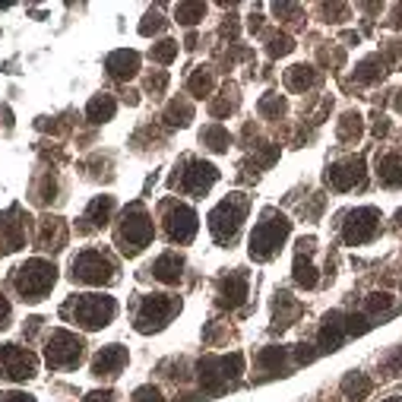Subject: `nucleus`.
Here are the masks:
<instances>
[{
  "instance_id": "obj_42",
  "label": "nucleus",
  "mask_w": 402,
  "mask_h": 402,
  "mask_svg": "<svg viewBox=\"0 0 402 402\" xmlns=\"http://www.w3.org/2000/svg\"><path fill=\"white\" fill-rule=\"evenodd\" d=\"M232 111H234V102H228V96L216 98V102L209 105V114L212 117H225V114H232Z\"/></svg>"
},
{
  "instance_id": "obj_49",
  "label": "nucleus",
  "mask_w": 402,
  "mask_h": 402,
  "mask_svg": "<svg viewBox=\"0 0 402 402\" xmlns=\"http://www.w3.org/2000/svg\"><path fill=\"white\" fill-rule=\"evenodd\" d=\"M374 133H377V137H387V133H389V124H387V117H377V124H374Z\"/></svg>"
},
{
  "instance_id": "obj_36",
  "label": "nucleus",
  "mask_w": 402,
  "mask_h": 402,
  "mask_svg": "<svg viewBox=\"0 0 402 402\" xmlns=\"http://www.w3.org/2000/svg\"><path fill=\"white\" fill-rule=\"evenodd\" d=\"M174 16L181 26H197V22L206 16V3H177Z\"/></svg>"
},
{
  "instance_id": "obj_30",
  "label": "nucleus",
  "mask_w": 402,
  "mask_h": 402,
  "mask_svg": "<svg viewBox=\"0 0 402 402\" xmlns=\"http://www.w3.org/2000/svg\"><path fill=\"white\" fill-rule=\"evenodd\" d=\"M317 282H320V276H317L314 263H311L304 253H298V257H295V285H301V288H317Z\"/></svg>"
},
{
  "instance_id": "obj_19",
  "label": "nucleus",
  "mask_w": 402,
  "mask_h": 402,
  "mask_svg": "<svg viewBox=\"0 0 402 402\" xmlns=\"http://www.w3.org/2000/svg\"><path fill=\"white\" fill-rule=\"evenodd\" d=\"M105 70H108L114 80H133L140 70V54L137 51H127V48L111 51V54L105 57Z\"/></svg>"
},
{
  "instance_id": "obj_24",
  "label": "nucleus",
  "mask_w": 402,
  "mask_h": 402,
  "mask_svg": "<svg viewBox=\"0 0 402 402\" xmlns=\"http://www.w3.org/2000/svg\"><path fill=\"white\" fill-rule=\"evenodd\" d=\"M371 389H374V383H371V377L362 374V371H352V374L342 377V393H345V399H352V402L368 399Z\"/></svg>"
},
{
  "instance_id": "obj_35",
  "label": "nucleus",
  "mask_w": 402,
  "mask_h": 402,
  "mask_svg": "<svg viewBox=\"0 0 402 402\" xmlns=\"http://www.w3.org/2000/svg\"><path fill=\"white\" fill-rule=\"evenodd\" d=\"M266 51H269V57H285L295 51V41L285 32H266Z\"/></svg>"
},
{
  "instance_id": "obj_4",
  "label": "nucleus",
  "mask_w": 402,
  "mask_h": 402,
  "mask_svg": "<svg viewBox=\"0 0 402 402\" xmlns=\"http://www.w3.org/2000/svg\"><path fill=\"white\" fill-rule=\"evenodd\" d=\"M247 212H251L247 193H232V197H225L209 212V232H212V238H216V244H232V241L238 238Z\"/></svg>"
},
{
  "instance_id": "obj_9",
  "label": "nucleus",
  "mask_w": 402,
  "mask_h": 402,
  "mask_svg": "<svg viewBox=\"0 0 402 402\" xmlns=\"http://www.w3.org/2000/svg\"><path fill=\"white\" fill-rule=\"evenodd\" d=\"M218 181V168L212 162H203V158H184V162L174 168L171 174V187L174 191H184V193H206L212 184Z\"/></svg>"
},
{
  "instance_id": "obj_37",
  "label": "nucleus",
  "mask_w": 402,
  "mask_h": 402,
  "mask_svg": "<svg viewBox=\"0 0 402 402\" xmlns=\"http://www.w3.org/2000/svg\"><path fill=\"white\" fill-rule=\"evenodd\" d=\"M149 57L156 64H171L177 57V41H171V38H165V41H158V45H152V51H149Z\"/></svg>"
},
{
  "instance_id": "obj_41",
  "label": "nucleus",
  "mask_w": 402,
  "mask_h": 402,
  "mask_svg": "<svg viewBox=\"0 0 402 402\" xmlns=\"http://www.w3.org/2000/svg\"><path fill=\"white\" fill-rule=\"evenodd\" d=\"M133 402H165V396H162V389L158 387H140L137 393H133Z\"/></svg>"
},
{
  "instance_id": "obj_32",
  "label": "nucleus",
  "mask_w": 402,
  "mask_h": 402,
  "mask_svg": "<svg viewBox=\"0 0 402 402\" xmlns=\"http://www.w3.org/2000/svg\"><path fill=\"white\" fill-rule=\"evenodd\" d=\"M285 98L282 96H276V92H266L263 98H260V105H257V111H260V117H269V121H279L282 114H285Z\"/></svg>"
},
{
  "instance_id": "obj_22",
  "label": "nucleus",
  "mask_w": 402,
  "mask_h": 402,
  "mask_svg": "<svg viewBox=\"0 0 402 402\" xmlns=\"http://www.w3.org/2000/svg\"><path fill=\"white\" fill-rule=\"evenodd\" d=\"M320 82V73L314 67H307V64H295V67L285 70V86L292 92H307V89H314Z\"/></svg>"
},
{
  "instance_id": "obj_40",
  "label": "nucleus",
  "mask_w": 402,
  "mask_h": 402,
  "mask_svg": "<svg viewBox=\"0 0 402 402\" xmlns=\"http://www.w3.org/2000/svg\"><path fill=\"white\" fill-rule=\"evenodd\" d=\"M168 26V20H165L162 13H146L143 16V22H140V35H156V32H162V29Z\"/></svg>"
},
{
  "instance_id": "obj_14",
  "label": "nucleus",
  "mask_w": 402,
  "mask_h": 402,
  "mask_svg": "<svg viewBox=\"0 0 402 402\" xmlns=\"http://www.w3.org/2000/svg\"><path fill=\"white\" fill-rule=\"evenodd\" d=\"M364 177V158L362 156H352V158H342V162H333L327 168V174H323V181H327L333 191H352L355 184H362Z\"/></svg>"
},
{
  "instance_id": "obj_38",
  "label": "nucleus",
  "mask_w": 402,
  "mask_h": 402,
  "mask_svg": "<svg viewBox=\"0 0 402 402\" xmlns=\"http://www.w3.org/2000/svg\"><path fill=\"white\" fill-rule=\"evenodd\" d=\"M393 307V298H389L387 292H374L368 295V301H364V314H380V311H389Z\"/></svg>"
},
{
  "instance_id": "obj_46",
  "label": "nucleus",
  "mask_w": 402,
  "mask_h": 402,
  "mask_svg": "<svg viewBox=\"0 0 402 402\" xmlns=\"http://www.w3.org/2000/svg\"><path fill=\"white\" fill-rule=\"evenodd\" d=\"M0 402H35V396H29V393H0Z\"/></svg>"
},
{
  "instance_id": "obj_5",
  "label": "nucleus",
  "mask_w": 402,
  "mask_h": 402,
  "mask_svg": "<svg viewBox=\"0 0 402 402\" xmlns=\"http://www.w3.org/2000/svg\"><path fill=\"white\" fill-rule=\"evenodd\" d=\"M156 228H152V216L146 212L143 203H130L121 216V225H117V247H121L127 257H137L146 244L152 241Z\"/></svg>"
},
{
  "instance_id": "obj_6",
  "label": "nucleus",
  "mask_w": 402,
  "mask_h": 402,
  "mask_svg": "<svg viewBox=\"0 0 402 402\" xmlns=\"http://www.w3.org/2000/svg\"><path fill=\"white\" fill-rule=\"evenodd\" d=\"M13 282H16V292L22 295V301H32L35 304V301H41L57 285V266L51 263V260L32 257L16 269Z\"/></svg>"
},
{
  "instance_id": "obj_17",
  "label": "nucleus",
  "mask_w": 402,
  "mask_h": 402,
  "mask_svg": "<svg viewBox=\"0 0 402 402\" xmlns=\"http://www.w3.org/2000/svg\"><path fill=\"white\" fill-rule=\"evenodd\" d=\"M114 197H96L92 203L86 206V212H82V225L80 232H96V228H105L111 222V216H114Z\"/></svg>"
},
{
  "instance_id": "obj_18",
  "label": "nucleus",
  "mask_w": 402,
  "mask_h": 402,
  "mask_svg": "<svg viewBox=\"0 0 402 402\" xmlns=\"http://www.w3.org/2000/svg\"><path fill=\"white\" fill-rule=\"evenodd\" d=\"M342 339H345V314L329 311V314L323 317L320 333H317V345H320V352H336V348L342 345Z\"/></svg>"
},
{
  "instance_id": "obj_25",
  "label": "nucleus",
  "mask_w": 402,
  "mask_h": 402,
  "mask_svg": "<svg viewBox=\"0 0 402 402\" xmlns=\"http://www.w3.org/2000/svg\"><path fill=\"white\" fill-rule=\"evenodd\" d=\"M377 177L383 187H402V156H380L377 158Z\"/></svg>"
},
{
  "instance_id": "obj_21",
  "label": "nucleus",
  "mask_w": 402,
  "mask_h": 402,
  "mask_svg": "<svg viewBox=\"0 0 402 402\" xmlns=\"http://www.w3.org/2000/svg\"><path fill=\"white\" fill-rule=\"evenodd\" d=\"M67 244V225L64 218H45L38 228V247L41 251H64Z\"/></svg>"
},
{
  "instance_id": "obj_8",
  "label": "nucleus",
  "mask_w": 402,
  "mask_h": 402,
  "mask_svg": "<svg viewBox=\"0 0 402 402\" xmlns=\"http://www.w3.org/2000/svg\"><path fill=\"white\" fill-rule=\"evenodd\" d=\"M174 314H181V301L174 295H146L137 307L133 329L137 333H158L174 320Z\"/></svg>"
},
{
  "instance_id": "obj_50",
  "label": "nucleus",
  "mask_w": 402,
  "mask_h": 402,
  "mask_svg": "<svg viewBox=\"0 0 402 402\" xmlns=\"http://www.w3.org/2000/svg\"><path fill=\"white\" fill-rule=\"evenodd\" d=\"M396 225H399V228H402V209H399V212H396Z\"/></svg>"
},
{
  "instance_id": "obj_31",
  "label": "nucleus",
  "mask_w": 402,
  "mask_h": 402,
  "mask_svg": "<svg viewBox=\"0 0 402 402\" xmlns=\"http://www.w3.org/2000/svg\"><path fill=\"white\" fill-rule=\"evenodd\" d=\"M285 358H288V348L269 345V348H263V352L257 355V364L263 371H282V368H285Z\"/></svg>"
},
{
  "instance_id": "obj_13",
  "label": "nucleus",
  "mask_w": 402,
  "mask_h": 402,
  "mask_svg": "<svg viewBox=\"0 0 402 402\" xmlns=\"http://www.w3.org/2000/svg\"><path fill=\"white\" fill-rule=\"evenodd\" d=\"M197 228L200 218L187 203H171L165 209V234H168L171 244H191L197 238Z\"/></svg>"
},
{
  "instance_id": "obj_29",
  "label": "nucleus",
  "mask_w": 402,
  "mask_h": 402,
  "mask_svg": "<svg viewBox=\"0 0 402 402\" xmlns=\"http://www.w3.org/2000/svg\"><path fill=\"white\" fill-rule=\"evenodd\" d=\"M383 73H387V64H383L380 54L364 57V61L355 67V80H358V82H377Z\"/></svg>"
},
{
  "instance_id": "obj_27",
  "label": "nucleus",
  "mask_w": 402,
  "mask_h": 402,
  "mask_svg": "<svg viewBox=\"0 0 402 402\" xmlns=\"http://www.w3.org/2000/svg\"><path fill=\"white\" fill-rule=\"evenodd\" d=\"M114 111H117V102H114V96H92V102L86 105V117L92 124H105V121H111L114 117Z\"/></svg>"
},
{
  "instance_id": "obj_20",
  "label": "nucleus",
  "mask_w": 402,
  "mask_h": 402,
  "mask_svg": "<svg viewBox=\"0 0 402 402\" xmlns=\"http://www.w3.org/2000/svg\"><path fill=\"white\" fill-rule=\"evenodd\" d=\"M149 273L156 276L158 282H165V285H174V282H181V276H184V257L174 251L162 253V257L149 266Z\"/></svg>"
},
{
  "instance_id": "obj_1",
  "label": "nucleus",
  "mask_w": 402,
  "mask_h": 402,
  "mask_svg": "<svg viewBox=\"0 0 402 402\" xmlns=\"http://www.w3.org/2000/svg\"><path fill=\"white\" fill-rule=\"evenodd\" d=\"M288 232H292V222H288L282 212L266 209L263 216H260V222L253 225L251 241H247V253H251V260H257V263L273 260L276 253H279V247L285 244Z\"/></svg>"
},
{
  "instance_id": "obj_51",
  "label": "nucleus",
  "mask_w": 402,
  "mask_h": 402,
  "mask_svg": "<svg viewBox=\"0 0 402 402\" xmlns=\"http://www.w3.org/2000/svg\"><path fill=\"white\" fill-rule=\"evenodd\" d=\"M383 402H399V399H383Z\"/></svg>"
},
{
  "instance_id": "obj_34",
  "label": "nucleus",
  "mask_w": 402,
  "mask_h": 402,
  "mask_svg": "<svg viewBox=\"0 0 402 402\" xmlns=\"http://www.w3.org/2000/svg\"><path fill=\"white\" fill-rule=\"evenodd\" d=\"M362 130H364L362 114H355V111L342 114V121H339V140H342V143H352V140H358V137H362Z\"/></svg>"
},
{
  "instance_id": "obj_47",
  "label": "nucleus",
  "mask_w": 402,
  "mask_h": 402,
  "mask_svg": "<svg viewBox=\"0 0 402 402\" xmlns=\"http://www.w3.org/2000/svg\"><path fill=\"white\" fill-rule=\"evenodd\" d=\"M111 399H114V393H111V389H102V393H89L82 402H111Z\"/></svg>"
},
{
  "instance_id": "obj_2",
  "label": "nucleus",
  "mask_w": 402,
  "mask_h": 402,
  "mask_svg": "<svg viewBox=\"0 0 402 402\" xmlns=\"http://www.w3.org/2000/svg\"><path fill=\"white\" fill-rule=\"evenodd\" d=\"M117 314V301L111 295H73L61 307V317H70L82 329H105Z\"/></svg>"
},
{
  "instance_id": "obj_43",
  "label": "nucleus",
  "mask_w": 402,
  "mask_h": 402,
  "mask_svg": "<svg viewBox=\"0 0 402 402\" xmlns=\"http://www.w3.org/2000/svg\"><path fill=\"white\" fill-rule=\"evenodd\" d=\"M54 191H57V184H54V177H45V181H41V187H38V197L35 200H41V203H48V200H54Z\"/></svg>"
},
{
  "instance_id": "obj_11",
  "label": "nucleus",
  "mask_w": 402,
  "mask_h": 402,
  "mask_svg": "<svg viewBox=\"0 0 402 402\" xmlns=\"http://www.w3.org/2000/svg\"><path fill=\"white\" fill-rule=\"evenodd\" d=\"M377 232H380V212H377L374 206H358V209H352L345 216V222H342V241H345L348 247L368 244V241L377 238Z\"/></svg>"
},
{
  "instance_id": "obj_45",
  "label": "nucleus",
  "mask_w": 402,
  "mask_h": 402,
  "mask_svg": "<svg viewBox=\"0 0 402 402\" xmlns=\"http://www.w3.org/2000/svg\"><path fill=\"white\" fill-rule=\"evenodd\" d=\"M7 327H10V301L0 292V329H7Z\"/></svg>"
},
{
  "instance_id": "obj_26",
  "label": "nucleus",
  "mask_w": 402,
  "mask_h": 402,
  "mask_svg": "<svg viewBox=\"0 0 402 402\" xmlns=\"http://www.w3.org/2000/svg\"><path fill=\"white\" fill-rule=\"evenodd\" d=\"M200 143H203L206 149H212V152H228V146H232V133H228L222 124H206V127L200 130Z\"/></svg>"
},
{
  "instance_id": "obj_48",
  "label": "nucleus",
  "mask_w": 402,
  "mask_h": 402,
  "mask_svg": "<svg viewBox=\"0 0 402 402\" xmlns=\"http://www.w3.org/2000/svg\"><path fill=\"white\" fill-rule=\"evenodd\" d=\"M276 16H295L298 13V7H295V3H276Z\"/></svg>"
},
{
  "instance_id": "obj_39",
  "label": "nucleus",
  "mask_w": 402,
  "mask_h": 402,
  "mask_svg": "<svg viewBox=\"0 0 402 402\" xmlns=\"http://www.w3.org/2000/svg\"><path fill=\"white\" fill-rule=\"evenodd\" d=\"M368 329H371L368 314H348L345 317V336H364Z\"/></svg>"
},
{
  "instance_id": "obj_12",
  "label": "nucleus",
  "mask_w": 402,
  "mask_h": 402,
  "mask_svg": "<svg viewBox=\"0 0 402 402\" xmlns=\"http://www.w3.org/2000/svg\"><path fill=\"white\" fill-rule=\"evenodd\" d=\"M38 374V358L22 345H0V380H32Z\"/></svg>"
},
{
  "instance_id": "obj_3",
  "label": "nucleus",
  "mask_w": 402,
  "mask_h": 402,
  "mask_svg": "<svg viewBox=\"0 0 402 402\" xmlns=\"http://www.w3.org/2000/svg\"><path fill=\"white\" fill-rule=\"evenodd\" d=\"M244 374V355L232 352V355H206L197 362V377L200 387L206 393H222L225 387H232L238 377Z\"/></svg>"
},
{
  "instance_id": "obj_33",
  "label": "nucleus",
  "mask_w": 402,
  "mask_h": 402,
  "mask_svg": "<svg viewBox=\"0 0 402 402\" xmlns=\"http://www.w3.org/2000/svg\"><path fill=\"white\" fill-rule=\"evenodd\" d=\"M212 86H216V80H212V73H209L206 67H197V70H193V76L187 80V89H191V96H197V98L209 96Z\"/></svg>"
},
{
  "instance_id": "obj_15",
  "label": "nucleus",
  "mask_w": 402,
  "mask_h": 402,
  "mask_svg": "<svg viewBox=\"0 0 402 402\" xmlns=\"http://www.w3.org/2000/svg\"><path fill=\"white\" fill-rule=\"evenodd\" d=\"M247 298V276L241 269H232L228 276H222L216 285V304L225 307V311H234L241 307Z\"/></svg>"
},
{
  "instance_id": "obj_10",
  "label": "nucleus",
  "mask_w": 402,
  "mask_h": 402,
  "mask_svg": "<svg viewBox=\"0 0 402 402\" xmlns=\"http://www.w3.org/2000/svg\"><path fill=\"white\" fill-rule=\"evenodd\" d=\"M82 339L70 329H51L48 342H45V362L54 371H73L82 362Z\"/></svg>"
},
{
  "instance_id": "obj_44",
  "label": "nucleus",
  "mask_w": 402,
  "mask_h": 402,
  "mask_svg": "<svg viewBox=\"0 0 402 402\" xmlns=\"http://www.w3.org/2000/svg\"><path fill=\"white\" fill-rule=\"evenodd\" d=\"M165 82H168V73H165V70H158L156 76H149V80H146V89H149V92H156V96H158V92H162V89H165Z\"/></svg>"
},
{
  "instance_id": "obj_7",
  "label": "nucleus",
  "mask_w": 402,
  "mask_h": 402,
  "mask_svg": "<svg viewBox=\"0 0 402 402\" xmlns=\"http://www.w3.org/2000/svg\"><path fill=\"white\" fill-rule=\"evenodd\" d=\"M70 279L82 285H111L117 279V263L98 247H86L70 263Z\"/></svg>"
},
{
  "instance_id": "obj_28",
  "label": "nucleus",
  "mask_w": 402,
  "mask_h": 402,
  "mask_svg": "<svg viewBox=\"0 0 402 402\" xmlns=\"http://www.w3.org/2000/svg\"><path fill=\"white\" fill-rule=\"evenodd\" d=\"M165 121H168V127H187V124L193 121V105L187 102V98H174V102H168V108H165Z\"/></svg>"
},
{
  "instance_id": "obj_16",
  "label": "nucleus",
  "mask_w": 402,
  "mask_h": 402,
  "mask_svg": "<svg viewBox=\"0 0 402 402\" xmlns=\"http://www.w3.org/2000/svg\"><path fill=\"white\" fill-rule=\"evenodd\" d=\"M127 348L124 345H105L102 352L92 358V377H117L124 371V364H127Z\"/></svg>"
},
{
  "instance_id": "obj_23",
  "label": "nucleus",
  "mask_w": 402,
  "mask_h": 402,
  "mask_svg": "<svg viewBox=\"0 0 402 402\" xmlns=\"http://www.w3.org/2000/svg\"><path fill=\"white\" fill-rule=\"evenodd\" d=\"M301 314V304L292 298L288 292H279L276 295V314H273V329H285L292 327V320Z\"/></svg>"
}]
</instances>
